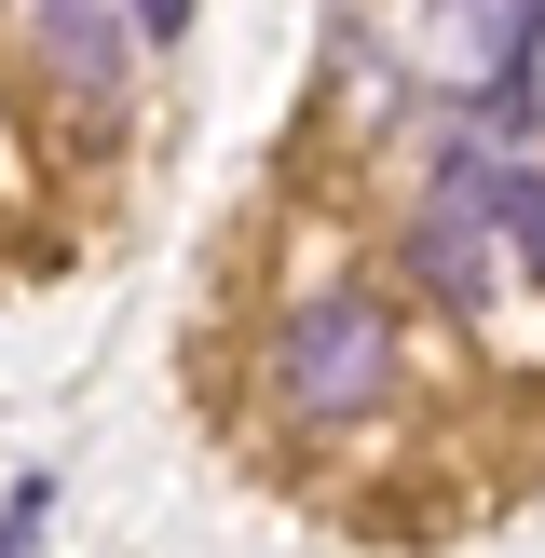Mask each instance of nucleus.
I'll use <instances>...</instances> for the list:
<instances>
[{
	"instance_id": "nucleus-1",
	"label": "nucleus",
	"mask_w": 545,
	"mask_h": 558,
	"mask_svg": "<svg viewBox=\"0 0 545 558\" xmlns=\"http://www.w3.org/2000/svg\"><path fill=\"white\" fill-rule=\"evenodd\" d=\"M382 381H396L382 300H300L287 314V341H272V409L287 423H354V409H382Z\"/></svg>"
},
{
	"instance_id": "nucleus-2",
	"label": "nucleus",
	"mask_w": 545,
	"mask_h": 558,
	"mask_svg": "<svg viewBox=\"0 0 545 558\" xmlns=\"http://www.w3.org/2000/svg\"><path fill=\"white\" fill-rule=\"evenodd\" d=\"M532 27H545V0H436V27H423V69L450 82L463 109L518 123V109H532Z\"/></svg>"
},
{
	"instance_id": "nucleus-3",
	"label": "nucleus",
	"mask_w": 545,
	"mask_h": 558,
	"mask_svg": "<svg viewBox=\"0 0 545 558\" xmlns=\"http://www.w3.org/2000/svg\"><path fill=\"white\" fill-rule=\"evenodd\" d=\"M436 205L477 218V232H505L518 259L545 272V163H532V150H505V136H463V150L436 163Z\"/></svg>"
},
{
	"instance_id": "nucleus-4",
	"label": "nucleus",
	"mask_w": 545,
	"mask_h": 558,
	"mask_svg": "<svg viewBox=\"0 0 545 558\" xmlns=\"http://www.w3.org/2000/svg\"><path fill=\"white\" fill-rule=\"evenodd\" d=\"M27 41L69 96H123V54H136V0H27Z\"/></svg>"
},
{
	"instance_id": "nucleus-5",
	"label": "nucleus",
	"mask_w": 545,
	"mask_h": 558,
	"mask_svg": "<svg viewBox=\"0 0 545 558\" xmlns=\"http://www.w3.org/2000/svg\"><path fill=\"white\" fill-rule=\"evenodd\" d=\"M409 272H423V287L450 300V314H491V287H505L491 232H477V218H450L436 191H423V218H409Z\"/></svg>"
},
{
	"instance_id": "nucleus-6",
	"label": "nucleus",
	"mask_w": 545,
	"mask_h": 558,
	"mask_svg": "<svg viewBox=\"0 0 545 558\" xmlns=\"http://www.w3.org/2000/svg\"><path fill=\"white\" fill-rule=\"evenodd\" d=\"M41 518H55V477H14V490H0V558L41 545Z\"/></svg>"
},
{
	"instance_id": "nucleus-7",
	"label": "nucleus",
	"mask_w": 545,
	"mask_h": 558,
	"mask_svg": "<svg viewBox=\"0 0 545 558\" xmlns=\"http://www.w3.org/2000/svg\"><path fill=\"white\" fill-rule=\"evenodd\" d=\"M191 27V0H136V41H178Z\"/></svg>"
}]
</instances>
